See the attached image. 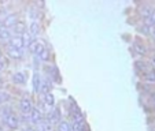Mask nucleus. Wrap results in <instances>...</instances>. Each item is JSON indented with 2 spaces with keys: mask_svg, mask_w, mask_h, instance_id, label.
Here are the masks:
<instances>
[{
  "mask_svg": "<svg viewBox=\"0 0 155 131\" xmlns=\"http://www.w3.org/2000/svg\"><path fill=\"white\" fill-rule=\"evenodd\" d=\"M132 49H133V53H135L136 56L143 58V56L147 55V48H146V45H144V44H141V42H135Z\"/></svg>",
  "mask_w": 155,
  "mask_h": 131,
  "instance_id": "ddd939ff",
  "label": "nucleus"
},
{
  "mask_svg": "<svg viewBox=\"0 0 155 131\" xmlns=\"http://www.w3.org/2000/svg\"><path fill=\"white\" fill-rule=\"evenodd\" d=\"M45 49V45L43 44V41L40 40H35L33 41V45H32V49H30V53H32L33 56H40L41 53H43V51Z\"/></svg>",
  "mask_w": 155,
  "mask_h": 131,
  "instance_id": "9d476101",
  "label": "nucleus"
},
{
  "mask_svg": "<svg viewBox=\"0 0 155 131\" xmlns=\"http://www.w3.org/2000/svg\"><path fill=\"white\" fill-rule=\"evenodd\" d=\"M33 131H37V130H36V128H35V127H33Z\"/></svg>",
  "mask_w": 155,
  "mask_h": 131,
  "instance_id": "a878e982",
  "label": "nucleus"
},
{
  "mask_svg": "<svg viewBox=\"0 0 155 131\" xmlns=\"http://www.w3.org/2000/svg\"><path fill=\"white\" fill-rule=\"evenodd\" d=\"M50 78L52 79L54 83H58V85H61V83H62V76H61V73H59V68L56 67L55 64H52V71H51Z\"/></svg>",
  "mask_w": 155,
  "mask_h": 131,
  "instance_id": "dca6fc26",
  "label": "nucleus"
},
{
  "mask_svg": "<svg viewBox=\"0 0 155 131\" xmlns=\"http://www.w3.org/2000/svg\"><path fill=\"white\" fill-rule=\"evenodd\" d=\"M12 38V30H7V29H2L0 30V42L3 44H8Z\"/></svg>",
  "mask_w": 155,
  "mask_h": 131,
  "instance_id": "2eb2a0df",
  "label": "nucleus"
},
{
  "mask_svg": "<svg viewBox=\"0 0 155 131\" xmlns=\"http://www.w3.org/2000/svg\"><path fill=\"white\" fill-rule=\"evenodd\" d=\"M18 15L17 14H8L2 19V29H7V30H12V27L15 26V23L18 22Z\"/></svg>",
  "mask_w": 155,
  "mask_h": 131,
  "instance_id": "39448f33",
  "label": "nucleus"
},
{
  "mask_svg": "<svg viewBox=\"0 0 155 131\" xmlns=\"http://www.w3.org/2000/svg\"><path fill=\"white\" fill-rule=\"evenodd\" d=\"M41 81H43V75L38 70L33 71V75H32V86H33V92L38 94V90H40V86H41Z\"/></svg>",
  "mask_w": 155,
  "mask_h": 131,
  "instance_id": "0eeeda50",
  "label": "nucleus"
},
{
  "mask_svg": "<svg viewBox=\"0 0 155 131\" xmlns=\"http://www.w3.org/2000/svg\"><path fill=\"white\" fill-rule=\"evenodd\" d=\"M143 78H144V81L148 82V83H155V70L151 67H148V70L146 71Z\"/></svg>",
  "mask_w": 155,
  "mask_h": 131,
  "instance_id": "f3484780",
  "label": "nucleus"
},
{
  "mask_svg": "<svg viewBox=\"0 0 155 131\" xmlns=\"http://www.w3.org/2000/svg\"><path fill=\"white\" fill-rule=\"evenodd\" d=\"M6 67H7V61H6V59L4 58H2L0 59V73L6 70Z\"/></svg>",
  "mask_w": 155,
  "mask_h": 131,
  "instance_id": "6ab92c4d",
  "label": "nucleus"
},
{
  "mask_svg": "<svg viewBox=\"0 0 155 131\" xmlns=\"http://www.w3.org/2000/svg\"><path fill=\"white\" fill-rule=\"evenodd\" d=\"M28 32H29L30 37L33 38V40H38V36H40V23H38V20H33V22H30L29 27H28Z\"/></svg>",
  "mask_w": 155,
  "mask_h": 131,
  "instance_id": "6e6552de",
  "label": "nucleus"
},
{
  "mask_svg": "<svg viewBox=\"0 0 155 131\" xmlns=\"http://www.w3.org/2000/svg\"><path fill=\"white\" fill-rule=\"evenodd\" d=\"M152 104H154V108H155V93L152 94Z\"/></svg>",
  "mask_w": 155,
  "mask_h": 131,
  "instance_id": "4be33fe9",
  "label": "nucleus"
},
{
  "mask_svg": "<svg viewBox=\"0 0 155 131\" xmlns=\"http://www.w3.org/2000/svg\"><path fill=\"white\" fill-rule=\"evenodd\" d=\"M11 79L15 85H19V86H22V85L26 83V75H25V73H22V71H18V73L12 74Z\"/></svg>",
  "mask_w": 155,
  "mask_h": 131,
  "instance_id": "4468645a",
  "label": "nucleus"
},
{
  "mask_svg": "<svg viewBox=\"0 0 155 131\" xmlns=\"http://www.w3.org/2000/svg\"><path fill=\"white\" fill-rule=\"evenodd\" d=\"M7 45H11L12 48H15L17 51H19L21 53H24L25 55V45H24V40H22V36H12L11 41H10Z\"/></svg>",
  "mask_w": 155,
  "mask_h": 131,
  "instance_id": "423d86ee",
  "label": "nucleus"
},
{
  "mask_svg": "<svg viewBox=\"0 0 155 131\" xmlns=\"http://www.w3.org/2000/svg\"><path fill=\"white\" fill-rule=\"evenodd\" d=\"M56 130L58 131H71V126H70V122L69 120H64L62 119L61 123L56 126Z\"/></svg>",
  "mask_w": 155,
  "mask_h": 131,
  "instance_id": "a211bd4d",
  "label": "nucleus"
},
{
  "mask_svg": "<svg viewBox=\"0 0 155 131\" xmlns=\"http://www.w3.org/2000/svg\"><path fill=\"white\" fill-rule=\"evenodd\" d=\"M6 53L11 60H21V59L24 58V53H21L19 51H17L15 48H12L11 45H6Z\"/></svg>",
  "mask_w": 155,
  "mask_h": 131,
  "instance_id": "9b49d317",
  "label": "nucleus"
},
{
  "mask_svg": "<svg viewBox=\"0 0 155 131\" xmlns=\"http://www.w3.org/2000/svg\"><path fill=\"white\" fill-rule=\"evenodd\" d=\"M3 58V51H2V48H0V59Z\"/></svg>",
  "mask_w": 155,
  "mask_h": 131,
  "instance_id": "5701e85b",
  "label": "nucleus"
},
{
  "mask_svg": "<svg viewBox=\"0 0 155 131\" xmlns=\"http://www.w3.org/2000/svg\"><path fill=\"white\" fill-rule=\"evenodd\" d=\"M150 66H151V68H154V70H155V53L151 56V60H150Z\"/></svg>",
  "mask_w": 155,
  "mask_h": 131,
  "instance_id": "412c9836",
  "label": "nucleus"
},
{
  "mask_svg": "<svg viewBox=\"0 0 155 131\" xmlns=\"http://www.w3.org/2000/svg\"><path fill=\"white\" fill-rule=\"evenodd\" d=\"M151 14H152V7L148 6H144L143 8L140 10V18H141V23H147V25H151Z\"/></svg>",
  "mask_w": 155,
  "mask_h": 131,
  "instance_id": "1a4fd4ad",
  "label": "nucleus"
},
{
  "mask_svg": "<svg viewBox=\"0 0 155 131\" xmlns=\"http://www.w3.org/2000/svg\"><path fill=\"white\" fill-rule=\"evenodd\" d=\"M3 126L7 128V130H18L21 127V117L15 114L14 111L8 115V117L6 119V122L3 123Z\"/></svg>",
  "mask_w": 155,
  "mask_h": 131,
  "instance_id": "f03ea898",
  "label": "nucleus"
},
{
  "mask_svg": "<svg viewBox=\"0 0 155 131\" xmlns=\"http://www.w3.org/2000/svg\"><path fill=\"white\" fill-rule=\"evenodd\" d=\"M43 114L40 112V109L37 108V105H33L32 112H30V119H29V124L32 127H36L38 126L41 122H43Z\"/></svg>",
  "mask_w": 155,
  "mask_h": 131,
  "instance_id": "20e7f679",
  "label": "nucleus"
},
{
  "mask_svg": "<svg viewBox=\"0 0 155 131\" xmlns=\"http://www.w3.org/2000/svg\"><path fill=\"white\" fill-rule=\"evenodd\" d=\"M52 87H54V82H52V79H51L50 76H43V81H41L40 90H38V94H40L41 98H43V97L45 96L47 93H51Z\"/></svg>",
  "mask_w": 155,
  "mask_h": 131,
  "instance_id": "7ed1b4c3",
  "label": "nucleus"
},
{
  "mask_svg": "<svg viewBox=\"0 0 155 131\" xmlns=\"http://www.w3.org/2000/svg\"><path fill=\"white\" fill-rule=\"evenodd\" d=\"M33 108V102L28 97H22L19 100V112H21V122H24L25 124H29L30 119V112Z\"/></svg>",
  "mask_w": 155,
  "mask_h": 131,
  "instance_id": "f257e3e1",
  "label": "nucleus"
},
{
  "mask_svg": "<svg viewBox=\"0 0 155 131\" xmlns=\"http://www.w3.org/2000/svg\"><path fill=\"white\" fill-rule=\"evenodd\" d=\"M41 101L45 104V107H47L48 109H54V108H55V96H54L52 92L45 94V96L41 98Z\"/></svg>",
  "mask_w": 155,
  "mask_h": 131,
  "instance_id": "f8f14e48",
  "label": "nucleus"
},
{
  "mask_svg": "<svg viewBox=\"0 0 155 131\" xmlns=\"http://www.w3.org/2000/svg\"><path fill=\"white\" fill-rule=\"evenodd\" d=\"M0 30H2V20H0Z\"/></svg>",
  "mask_w": 155,
  "mask_h": 131,
  "instance_id": "393cba45",
  "label": "nucleus"
},
{
  "mask_svg": "<svg viewBox=\"0 0 155 131\" xmlns=\"http://www.w3.org/2000/svg\"><path fill=\"white\" fill-rule=\"evenodd\" d=\"M0 92H2V90H0ZM0 105H2V96H0Z\"/></svg>",
  "mask_w": 155,
  "mask_h": 131,
  "instance_id": "b1692460",
  "label": "nucleus"
},
{
  "mask_svg": "<svg viewBox=\"0 0 155 131\" xmlns=\"http://www.w3.org/2000/svg\"><path fill=\"white\" fill-rule=\"evenodd\" d=\"M21 131H33V127L30 124H25L24 127L21 128Z\"/></svg>",
  "mask_w": 155,
  "mask_h": 131,
  "instance_id": "aec40b11",
  "label": "nucleus"
}]
</instances>
